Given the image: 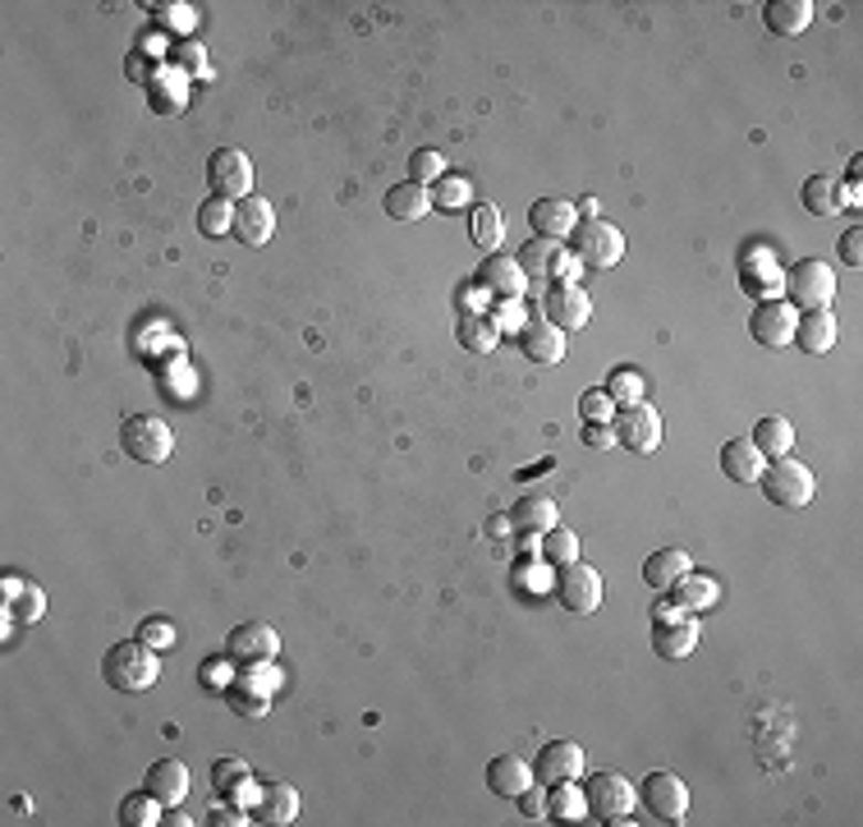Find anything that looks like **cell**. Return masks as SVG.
Wrapping results in <instances>:
<instances>
[{
  "mask_svg": "<svg viewBox=\"0 0 863 827\" xmlns=\"http://www.w3.org/2000/svg\"><path fill=\"white\" fill-rule=\"evenodd\" d=\"M583 446H593V451H615V427H611V423H583Z\"/></svg>",
  "mask_w": 863,
  "mask_h": 827,
  "instance_id": "obj_49",
  "label": "cell"
},
{
  "mask_svg": "<svg viewBox=\"0 0 863 827\" xmlns=\"http://www.w3.org/2000/svg\"><path fill=\"white\" fill-rule=\"evenodd\" d=\"M249 782H253V773H249V763L243 758H216L211 763V786L221 790V795H230L235 805H249Z\"/></svg>",
  "mask_w": 863,
  "mask_h": 827,
  "instance_id": "obj_32",
  "label": "cell"
},
{
  "mask_svg": "<svg viewBox=\"0 0 863 827\" xmlns=\"http://www.w3.org/2000/svg\"><path fill=\"white\" fill-rule=\"evenodd\" d=\"M557 602L565 611H574V617H593V611L602 607V575L593 566H561V579H557Z\"/></svg>",
  "mask_w": 863,
  "mask_h": 827,
  "instance_id": "obj_10",
  "label": "cell"
},
{
  "mask_svg": "<svg viewBox=\"0 0 863 827\" xmlns=\"http://www.w3.org/2000/svg\"><path fill=\"white\" fill-rule=\"evenodd\" d=\"M638 800H643V809L653 814L657 823H685L689 818V786L675 777V773H647L643 782H638Z\"/></svg>",
  "mask_w": 863,
  "mask_h": 827,
  "instance_id": "obj_7",
  "label": "cell"
},
{
  "mask_svg": "<svg viewBox=\"0 0 863 827\" xmlns=\"http://www.w3.org/2000/svg\"><path fill=\"white\" fill-rule=\"evenodd\" d=\"M427 211H432V189H423L414 179L395 184L386 194V217H395V221H423Z\"/></svg>",
  "mask_w": 863,
  "mask_h": 827,
  "instance_id": "obj_29",
  "label": "cell"
},
{
  "mask_svg": "<svg viewBox=\"0 0 863 827\" xmlns=\"http://www.w3.org/2000/svg\"><path fill=\"white\" fill-rule=\"evenodd\" d=\"M643 386H647V382H643L638 368H615L611 382H606L602 391L615 401V410H625V405H638V401H643Z\"/></svg>",
  "mask_w": 863,
  "mask_h": 827,
  "instance_id": "obj_41",
  "label": "cell"
},
{
  "mask_svg": "<svg viewBox=\"0 0 863 827\" xmlns=\"http://www.w3.org/2000/svg\"><path fill=\"white\" fill-rule=\"evenodd\" d=\"M102 676L119 694H143V690L157 685L162 662H157V653H152V643L119 639V643H111V649L102 653Z\"/></svg>",
  "mask_w": 863,
  "mask_h": 827,
  "instance_id": "obj_1",
  "label": "cell"
},
{
  "mask_svg": "<svg viewBox=\"0 0 863 827\" xmlns=\"http://www.w3.org/2000/svg\"><path fill=\"white\" fill-rule=\"evenodd\" d=\"M469 239L478 244V249L487 254H497L501 249V239H506V217L491 203H474L469 207Z\"/></svg>",
  "mask_w": 863,
  "mask_h": 827,
  "instance_id": "obj_34",
  "label": "cell"
},
{
  "mask_svg": "<svg viewBox=\"0 0 863 827\" xmlns=\"http://www.w3.org/2000/svg\"><path fill=\"white\" fill-rule=\"evenodd\" d=\"M781 294H790L786 303H799L804 313L813 309H826V303H836V267L822 262V258H804L786 267V286Z\"/></svg>",
  "mask_w": 863,
  "mask_h": 827,
  "instance_id": "obj_3",
  "label": "cell"
},
{
  "mask_svg": "<svg viewBox=\"0 0 863 827\" xmlns=\"http://www.w3.org/2000/svg\"><path fill=\"white\" fill-rule=\"evenodd\" d=\"M478 286H482L491 299H519L523 286H529V276H523V267H519L514 258L491 254V258L478 267Z\"/></svg>",
  "mask_w": 863,
  "mask_h": 827,
  "instance_id": "obj_23",
  "label": "cell"
},
{
  "mask_svg": "<svg viewBox=\"0 0 863 827\" xmlns=\"http://www.w3.org/2000/svg\"><path fill=\"white\" fill-rule=\"evenodd\" d=\"M579 414L583 423H615V401L597 386V391H583L579 395Z\"/></svg>",
  "mask_w": 863,
  "mask_h": 827,
  "instance_id": "obj_45",
  "label": "cell"
},
{
  "mask_svg": "<svg viewBox=\"0 0 863 827\" xmlns=\"http://www.w3.org/2000/svg\"><path fill=\"white\" fill-rule=\"evenodd\" d=\"M253 818L258 823H294L299 818V790L285 786V782H275L258 795V805H253Z\"/></svg>",
  "mask_w": 863,
  "mask_h": 827,
  "instance_id": "obj_30",
  "label": "cell"
},
{
  "mask_svg": "<svg viewBox=\"0 0 863 827\" xmlns=\"http://www.w3.org/2000/svg\"><path fill=\"white\" fill-rule=\"evenodd\" d=\"M666 593H670V602L680 607V611H707V607H717V602H721V585H717L713 575H698V570L680 575Z\"/></svg>",
  "mask_w": 863,
  "mask_h": 827,
  "instance_id": "obj_25",
  "label": "cell"
},
{
  "mask_svg": "<svg viewBox=\"0 0 863 827\" xmlns=\"http://www.w3.org/2000/svg\"><path fill=\"white\" fill-rule=\"evenodd\" d=\"M239 244H249V249H262V244L275 235V211L267 198L249 194L243 203H235V230H230Z\"/></svg>",
  "mask_w": 863,
  "mask_h": 827,
  "instance_id": "obj_14",
  "label": "cell"
},
{
  "mask_svg": "<svg viewBox=\"0 0 863 827\" xmlns=\"http://www.w3.org/2000/svg\"><path fill=\"white\" fill-rule=\"evenodd\" d=\"M547 818L551 823H583V818H589V800H583V790L574 782L547 786Z\"/></svg>",
  "mask_w": 863,
  "mask_h": 827,
  "instance_id": "obj_35",
  "label": "cell"
},
{
  "mask_svg": "<svg viewBox=\"0 0 863 827\" xmlns=\"http://www.w3.org/2000/svg\"><path fill=\"white\" fill-rule=\"evenodd\" d=\"M753 446L767 455V459H781L794 451V423L786 414H767L758 427H753Z\"/></svg>",
  "mask_w": 863,
  "mask_h": 827,
  "instance_id": "obj_33",
  "label": "cell"
},
{
  "mask_svg": "<svg viewBox=\"0 0 863 827\" xmlns=\"http://www.w3.org/2000/svg\"><path fill=\"white\" fill-rule=\"evenodd\" d=\"M698 621L689 617V611H680L675 621H657L653 626V649H657V658H666V662H680V658H689L694 649H698Z\"/></svg>",
  "mask_w": 863,
  "mask_h": 827,
  "instance_id": "obj_17",
  "label": "cell"
},
{
  "mask_svg": "<svg viewBox=\"0 0 863 827\" xmlns=\"http://www.w3.org/2000/svg\"><path fill=\"white\" fill-rule=\"evenodd\" d=\"M207 189L211 198H226V203H243L253 194V162L249 152L239 147H216L211 162H207Z\"/></svg>",
  "mask_w": 863,
  "mask_h": 827,
  "instance_id": "obj_5",
  "label": "cell"
},
{
  "mask_svg": "<svg viewBox=\"0 0 863 827\" xmlns=\"http://www.w3.org/2000/svg\"><path fill=\"white\" fill-rule=\"evenodd\" d=\"M487 534H491V538H501V534H510V515H497V519H491V525H487Z\"/></svg>",
  "mask_w": 863,
  "mask_h": 827,
  "instance_id": "obj_54",
  "label": "cell"
},
{
  "mask_svg": "<svg viewBox=\"0 0 863 827\" xmlns=\"http://www.w3.org/2000/svg\"><path fill=\"white\" fill-rule=\"evenodd\" d=\"M446 175V162H441V152L437 147H418L414 157H409V179L414 184H423V189H432Z\"/></svg>",
  "mask_w": 863,
  "mask_h": 827,
  "instance_id": "obj_44",
  "label": "cell"
},
{
  "mask_svg": "<svg viewBox=\"0 0 863 827\" xmlns=\"http://www.w3.org/2000/svg\"><path fill=\"white\" fill-rule=\"evenodd\" d=\"M561 525V506L551 502L547 493H529V497H519L514 510H510V529L514 534H547V529H557Z\"/></svg>",
  "mask_w": 863,
  "mask_h": 827,
  "instance_id": "obj_22",
  "label": "cell"
},
{
  "mask_svg": "<svg viewBox=\"0 0 863 827\" xmlns=\"http://www.w3.org/2000/svg\"><path fill=\"white\" fill-rule=\"evenodd\" d=\"M198 230H202L207 239L230 235V230H235V203H226V198H207V203L198 207Z\"/></svg>",
  "mask_w": 863,
  "mask_h": 827,
  "instance_id": "obj_42",
  "label": "cell"
},
{
  "mask_svg": "<svg viewBox=\"0 0 863 827\" xmlns=\"http://www.w3.org/2000/svg\"><path fill=\"white\" fill-rule=\"evenodd\" d=\"M162 823H166V827H189L194 818H189V814H179V805H175V809H166V814H162Z\"/></svg>",
  "mask_w": 863,
  "mask_h": 827,
  "instance_id": "obj_53",
  "label": "cell"
},
{
  "mask_svg": "<svg viewBox=\"0 0 863 827\" xmlns=\"http://www.w3.org/2000/svg\"><path fill=\"white\" fill-rule=\"evenodd\" d=\"M465 194H469V184L465 179H441V189L432 194V203H441V207H465Z\"/></svg>",
  "mask_w": 863,
  "mask_h": 827,
  "instance_id": "obj_50",
  "label": "cell"
},
{
  "mask_svg": "<svg viewBox=\"0 0 863 827\" xmlns=\"http://www.w3.org/2000/svg\"><path fill=\"white\" fill-rule=\"evenodd\" d=\"M694 570V557L685 547H662V551H653V557L643 561V579H647V589H670L680 575H689Z\"/></svg>",
  "mask_w": 863,
  "mask_h": 827,
  "instance_id": "obj_27",
  "label": "cell"
},
{
  "mask_svg": "<svg viewBox=\"0 0 863 827\" xmlns=\"http://www.w3.org/2000/svg\"><path fill=\"white\" fill-rule=\"evenodd\" d=\"M119 446H125V455L138 459V465H162V459H170V451H175V433H170V423L157 418V414H134V418H125V427H119Z\"/></svg>",
  "mask_w": 863,
  "mask_h": 827,
  "instance_id": "obj_4",
  "label": "cell"
},
{
  "mask_svg": "<svg viewBox=\"0 0 863 827\" xmlns=\"http://www.w3.org/2000/svg\"><path fill=\"white\" fill-rule=\"evenodd\" d=\"M762 19L777 38H799L813 23V0H772V6L762 10Z\"/></svg>",
  "mask_w": 863,
  "mask_h": 827,
  "instance_id": "obj_28",
  "label": "cell"
},
{
  "mask_svg": "<svg viewBox=\"0 0 863 827\" xmlns=\"http://www.w3.org/2000/svg\"><path fill=\"white\" fill-rule=\"evenodd\" d=\"M138 639L152 643V649H166V643H175L179 634H175L170 621H143V626H138Z\"/></svg>",
  "mask_w": 863,
  "mask_h": 827,
  "instance_id": "obj_48",
  "label": "cell"
},
{
  "mask_svg": "<svg viewBox=\"0 0 863 827\" xmlns=\"http://www.w3.org/2000/svg\"><path fill=\"white\" fill-rule=\"evenodd\" d=\"M542 318L551 327H561V331H579V327H589V318H593V299L583 294L579 286H551L547 299H542Z\"/></svg>",
  "mask_w": 863,
  "mask_h": 827,
  "instance_id": "obj_13",
  "label": "cell"
},
{
  "mask_svg": "<svg viewBox=\"0 0 863 827\" xmlns=\"http://www.w3.org/2000/svg\"><path fill=\"white\" fill-rule=\"evenodd\" d=\"M455 335H459V345L474 350V354H491V350L501 345V327L491 322V318H482V313H469L465 322H459Z\"/></svg>",
  "mask_w": 863,
  "mask_h": 827,
  "instance_id": "obj_38",
  "label": "cell"
},
{
  "mask_svg": "<svg viewBox=\"0 0 863 827\" xmlns=\"http://www.w3.org/2000/svg\"><path fill=\"white\" fill-rule=\"evenodd\" d=\"M557 258H561V244L557 239H538V235L514 254V262L523 267V276H529V281H551V267H557Z\"/></svg>",
  "mask_w": 863,
  "mask_h": 827,
  "instance_id": "obj_36",
  "label": "cell"
},
{
  "mask_svg": "<svg viewBox=\"0 0 863 827\" xmlns=\"http://www.w3.org/2000/svg\"><path fill=\"white\" fill-rule=\"evenodd\" d=\"M6 593H10V621H38L46 611V598L38 585H19V579H6Z\"/></svg>",
  "mask_w": 863,
  "mask_h": 827,
  "instance_id": "obj_40",
  "label": "cell"
},
{
  "mask_svg": "<svg viewBox=\"0 0 863 827\" xmlns=\"http://www.w3.org/2000/svg\"><path fill=\"white\" fill-rule=\"evenodd\" d=\"M147 97H152V111L157 115H175V111H184V102H189V83H184V74L175 70H157L152 74V83H147Z\"/></svg>",
  "mask_w": 863,
  "mask_h": 827,
  "instance_id": "obj_31",
  "label": "cell"
},
{
  "mask_svg": "<svg viewBox=\"0 0 863 827\" xmlns=\"http://www.w3.org/2000/svg\"><path fill=\"white\" fill-rule=\"evenodd\" d=\"M275 649H281V634H275L271 626H262V621H249V626H239L230 634V653L239 662H271Z\"/></svg>",
  "mask_w": 863,
  "mask_h": 827,
  "instance_id": "obj_26",
  "label": "cell"
},
{
  "mask_svg": "<svg viewBox=\"0 0 863 827\" xmlns=\"http://www.w3.org/2000/svg\"><path fill=\"white\" fill-rule=\"evenodd\" d=\"M762 469H767V455L753 446V437H735V442L721 446V474H726L730 483L753 487V483L762 478Z\"/></svg>",
  "mask_w": 863,
  "mask_h": 827,
  "instance_id": "obj_20",
  "label": "cell"
},
{
  "mask_svg": "<svg viewBox=\"0 0 863 827\" xmlns=\"http://www.w3.org/2000/svg\"><path fill=\"white\" fill-rule=\"evenodd\" d=\"M529 221H533V230H538V239H570L574 235V226H579V207L570 203V198H538L533 207H529Z\"/></svg>",
  "mask_w": 863,
  "mask_h": 827,
  "instance_id": "obj_18",
  "label": "cell"
},
{
  "mask_svg": "<svg viewBox=\"0 0 863 827\" xmlns=\"http://www.w3.org/2000/svg\"><path fill=\"white\" fill-rule=\"evenodd\" d=\"M781 286H786V267H777L772 258H758L749 254L739 262V290H745L753 303H767V299H781Z\"/></svg>",
  "mask_w": 863,
  "mask_h": 827,
  "instance_id": "obj_16",
  "label": "cell"
},
{
  "mask_svg": "<svg viewBox=\"0 0 863 827\" xmlns=\"http://www.w3.org/2000/svg\"><path fill=\"white\" fill-rule=\"evenodd\" d=\"M533 777H538L542 786H557V782H579V777H583V750H579L574 741H551V745H542Z\"/></svg>",
  "mask_w": 863,
  "mask_h": 827,
  "instance_id": "obj_15",
  "label": "cell"
},
{
  "mask_svg": "<svg viewBox=\"0 0 863 827\" xmlns=\"http://www.w3.org/2000/svg\"><path fill=\"white\" fill-rule=\"evenodd\" d=\"M538 551H542V561H547V566H557V570H561V566H574V561H579V534H570V529H561V525H557V529H547V534H542Z\"/></svg>",
  "mask_w": 863,
  "mask_h": 827,
  "instance_id": "obj_39",
  "label": "cell"
},
{
  "mask_svg": "<svg viewBox=\"0 0 863 827\" xmlns=\"http://www.w3.org/2000/svg\"><path fill=\"white\" fill-rule=\"evenodd\" d=\"M841 262L845 267H863V230L859 226L841 235Z\"/></svg>",
  "mask_w": 863,
  "mask_h": 827,
  "instance_id": "obj_51",
  "label": "cell"
},
{
  "mask_svg": "<svg viewBox=\"0 0 863 827\" xmlns=\"http://www.w3.org/2000/svg\"><path fill=\"white\" fill-rule=\"evenodd\" d=\"M119 823H129V827H157L162 823V800L157 795H129L125 805H119Z\"/></svg>",
  "mask_w": 863,
  "mask_h": 827,
  "instance_id": "obj_43",
  "label": "cell"
},
{
  "mask_svg": "<svg viewBox=\"0 0 863 827\" xmlns=\"http://www.w3.org/2000/svg\"><path fill=\"white\" fill-rule=\"evenodd\" d=\"M514 800H519L523 818H547V786L542 782H529V786L514 795Z\"/></svg>",
  "mask_w": 863,
  "mask_h": 827,
  "instance_id": "obj_47",
  "label": "cell"
},
{
  "mask_svg": "<svg viewBox=\"0 0 863 827\" xmlns=\"http://www.w3.org/2000/svg\"><path fill=\"white\" fill-rule=\"evenodd\" d=\"M538 782L533 768H529V758H519V754H501V758H491L487 763V790L491 795H501V800H514V795Z\"/></svg>",
  "mask_w": 863,
  "mask_h": 827,
  "instance_id": "obj_24",
  "label": "cell"
},
{
  "mask_svg": "<svg viewBox=\"0 0 863 827\" xmlns=\"http://www.w3.org/2000/svg\"><path fill=\"white\" fill-rule=\"evenodd\" d=\"M143 790L157 795L166 809H175V805H184V795H189V768H184L179 758H157L143 777Z\"/></svg>",
  "mask_w": 863,
  "mask_h": 827,
  "instance_id": "obj_19",
  "label": "cell"
},
{
  "mask_svg": "<svg viewBox=\"0 0 863 827\" xmlns=\"http://www.w3.org/2000/svg\"><path fill=\"white\" fill-rule=\"evenodd\" d=\"M836 341H841V322L831 309H813L794 322V345L804 354H826V350H836Z\"/></svg>",
  "mask_w": 863,
  "mask_h": 827,
  "instance_id": "obj_21",
  "label": "cell"
},
{
  "mask_svg": "<svg viewBox=\"0 0 863 827\" xmlns=\"http://www.w3.org/2000/svg\"><path fill=\"white\" fill-rule=\"evenodd\" d=\"M170 60H175V70L179 74H189V79H202L211 65H207V51L198 46V42H179L175 51H170Z\"/></svg>",
  "mask_w": 863,
  "mask_h": 827,
  "instance_id": "obj_46",
  "label": "cell"
},
{
  "mask_svg": "<svg viewBox=\"0 0 863 827\" xmlns=\"http://www.w3.org/2000/svg\"><path fill=\"white\" fill-rule=\"evenodd\" d=\"M583 800H589V818L615 827V823H630V809L638 805V790L621 773H593L589 786H583Z\"/></svg>",
  "mask_w": 863,
  "mask_h": 827,
  "instance_id": "obj_6",
  "label": "cell"
},
{
  "mask_svg": "<svg viewBox=\"0 0 863 827\" xmlns=\"http://www.w3.org/2000/svg\"><path fill=\"white\" fill-rule=\"evenodd\" d=\"M762 497L781 506V510H799V506H809L818 497V478L809 465H799L794 455H781V459H767V469H762Z\"/></svg>",
  "mask_w": 863,
  "mask_h": 827,
  "instance_id": "obj_2",
  "label": "cell"
},
{
  "mask_svg": "<svg viewBox=\"0 0 863 827\" xmlns=\"http://www.w3.org/2000/svg\"><path fill=\"white\" fill-rule=\"evenodd\" d=\"M514 335H519L523 359L538 363V368H557V363L565 359V331H561V327H551L547 318H529V322H523Z\"/></svg>",
  "mask_w": 863,
  "mask_h": 827,
  "instance_id": "obj_12",
  "label": "cell"
},
{
  "mask_svg": "<svg viewBox=\"0 0 863 827\" xmlns=\"http://www.w3.org/2000/svg\"><path fill=\"white\" fill-rule=\"evenodd\" d=\"M207 818H211L216 827H239V823H249V814H243L239 805H216Z\"/></svg>",
  "mask_w": 863,
  "mask_h": 827,
  "instance_id": "obj_52",
  "label": "cell"
},
{
  "mask_svg": "<svg viewBox=\"0 0 863 827\" xmlns=\"http://www.w3.org/2000/svg\"><path fill=\"white\" fill-rule=\"evenodd\" d=\"M570 239H574V258L583 267L606 271V267H615L625 258V235L615 226H606V221H579Z\"/></svg>",
  "mask_w": 863,
  "mask_h": 827,
  "instance_id": "obj_8",
  "label": "cell"
},
{
  "mask_svg": "<svg viewBox=\"0 0 863 827\" xmlns=\"http://www.w3.org/2000/svg\"><path fill=\"white\" fill-rule=\"evenodd\" d=\"M804 207H809V217H818V221L836 217V211H841V184L831 175H809L804 179Z\"/></svg>",
  "mask_w": 863,
  "mask_h": 827,
  "instance_id": "obj_37",
  "label": "cell"
},
{
  "mask_svg": "<svg viewBox=\"0 0 863 827\" xmlns=\"http://www.w3.org/2000/svg\"><path fill=\"white\" fill-rule=\"evenodd\" d=\"M611 427H615V442H621L625 451H634V455H653L662 446V414L647 405V401L615 410V423Z\"/></svg>",
  "mask_w": 863,
  "mask_h": 827,
  "instance_id": "obj_9",
  "label": "cell"
},
{
  "mask_svg": "<svg viewBox=\"0 0 863 827\" xmlns=\"http://www.w3.org/2000/svg\"><path fill=\"white\" fill-rule=\"evenodd\" d=\"M794 322H799V309L786 299H767L749 313V335L767 350H786L794 345Z\"/></svg>",
  "mask_w": 863,
  "mask_h": 827,
  "instance_id": "obj_11",
  "label": "cell"
}]
</instances>
